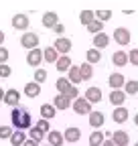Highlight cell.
Masks as SVG:
<instances>
[{
  "label": "cell",
  "instance_id": "4dcf8cb0",
  "mask_svg": "<svg viewBox=\"0 0 138 146\" xmlns=\"http://www.w3.org/2000/svg\"><path fill=\"white\" fill-rule=\"evenodd\" d=\"M104 136H106V134H102L100 130H96V132L90 136V146H102V144H104Z\"/></svg>",
  "mask_w": 138,
  "mask_h": 146
},
{
  "label": "cell",
  "instance_id": "f35d334b",
  "mask_svg": "<svg viewBox=\"0 0 138 146\" xmlns=\"http://www.w3.org/2000/svg\"><path fill=\"white\" fill-rule=\"evenodd\" d=\"M128 59H130L132 65H138V49H132V51L128 53Z\"/></svg>",
  "mask_w": 138,
  "mask_h": 146
},
{
  "label": "cell",
  "instance_id": "74e56055",
  "mask_svg": "<svg viewBox=\"0 0 138 146\" xmlns=\"http://www.w3.org/2000/svg\"><path fill=\"white\" fill-rule=\"evenodd\" d=\"M12 136V128L10 126H0V138H10Z\"/></svg>",
  "mask_w": 138,
  "mask_h": 146
},
{
  "label": "cell",
  "instance_id": "e0dca14e",
  "mask_svg": "<svg viewBox=\"0 0 138 146\" xmlns=\"http://www.w3.org/2000/svg\"><path fill=\"white\" fill-rule=\"evenodd\" d=\"M8 140H10V144H12V146H23V144H25V140H27V134H25V130H14V132H12V136H10Z\"/></svg>",
  "mask_w": 138,
  "mask_h": 146
},
{
  "label": "cell",
  "instance_id": "484cf974",
  "mask_svg": "<svg viewBox=\"0 0 138 146\" xmlns=\"http://www.w3.org/2000/svg\"><path fill=\"white\" fill-rule=\"evenodd\" d=\"M90 126H94L96 130L100 126H104V114L102 112H90Z\"/></svg>",
  "mask_w": 138,
  "mask_h": 146
},
{
  "label": "cell",
  "instance_id": "2e32d148",
  "mask_svg": "<svg viewBox=\"0 0 138 146\" xmlns=\"http://www.w3.org/2000/svg\"><path fill=\"white\" fill-rule=\"evenodd\" d=\"M55 49H57L61 55H67V53H69V49H71V41L65 39V36H59V39L55 41Z\"/></svg>",
  "mask_w": 138,
  "mask_h": 146
},
{
  "label": "cell",
  "instance_id": "b9f144b4",
  "mask_svg": "<svg viewBox=\"0 0 138 146\" xmlns=\"http://www.w3.org/2000/svg\"><path fill=\"white\" fill-rule=\"evenodd\" d=\"M8 61V51L4 47H0V63H6Z\"/></svg>",
  "mask_w": 138,
  "mask_h": 146
},
{
  "label": "cell",
  "instance_id": "6da1fadb",
  "mask_svg": "<svg viewBox=\"0 0 138 146\" xmlns=\"http://www.w3.org/2000/svg\"><path fill=\"white\" fill-rule=\"evenodd\" d=\"M10 120L16 130H31V112L23 106H14L10 112Z\"/></svg>",
  "mask_w": 138,
  "mask_h": 146
},
{
  "label": "cell",
  "instance_id": "7bdbcfd3",
  "mask_svg": "<svg viewBox=\"0 0 138 146\" xmlns=\"http://www.w3.org/2000/svg\"><path fill=\"white\" fill-rule=\"evenodd\" d=\"M53 31H55V33H57V35H63V33H65V27H63V25H61V23H57V25H55V27H53Z\"/></svg>",
  "mask_w": 138,
  "mask_h": 146
},
{
  "label": "cell",
  "instance_id": "7dc6e473",
  "mask_svg": "<svg viewBox=\"0 0 138 146\" xmlns=\"http://www.w3.org/2000/svg\"><path fill=\"white\" fill-rule=\"evenodd\" d=\"M2 43H4V33L0 31V45H2Z\"/></svg>",
  "mask_w": 138,
  "mask_h": 146
},
{
  "label": "cell",
  "instance_id": "ba28073f",
  "mask_svg": "<svg viewBox=\"0 0 138 146\" xmlns=\"http://www.w3.org/2000/svg\"><path fill=\"white\" fill-rule=\"evenodd\" d=\"M19 102H21V94H19V91H16L14 87L12 89H8L6 91V94H4V104H8V106H19Z\"/></svg>",
  "mask_w": 138,
  "mask_h": 146
},
{
  "label": "cell",
  "instance_id": "44dd1931",
  "mask_svg": "<svg viewBox=\"0 0 138 146\" xmlns=\"http://www.w3.org/2000/svg\"><path fill=\"white\" fill-rule=\"evenodd\" d=\"M47 140H49V144H51V146H61V144H63V140H65V136H63L61 132H57V130H51V132H49V136H47Z\"/></svg>",
  "mask_w": 138,
  "mask_h": 146
},
{
  "label": "cell",
  "instance_id": "bcb514c9",
  "mask_svg": "<svg viewBox=\"0 0 138 146\" xmlns=\"http://www.w3.org/2000/svg\"><path fill=\"white\" fill-rule=\"evenodd\" d=\"M4 94H6V91H4L2 87H0V102H4Z\"/></svg>",
  "mask_w": 138,
  "mask_h": 146
},
{
  "label": "cell",
  "instance_id": "836d02e7",
  "mask_svg": "<svg viewBox=\"0 0 138 146\" xmlns=\"http://www.w3.org/2000/svg\"><path fill=\"white\" fill-rule=\"evenodd\" d=\"M124 91L128 96H134V94H138V81H128V83H124Z\"/></svg>",
  "mask_w": 138,
  "mask_h": 146
},
{
  "label": "cell",
  "instance_id": "d4e9b609",
  "mask_svg": "<svg viewBox=\"0 0 138 146\" xmlns=\"http://www.w3.org/2000/svg\"><path fill=\"white\" fill-rule=\"evenodd\" d=\"M71 81H69V77H59L57 79V83H55V87L59 89V94H67L69 89H71Z\"/></svg>",
  "mask_w": 138,
  "mask_h": 146
},
{
  "label": "cell",
  "instance_id": "9c48e42d",
  "mask_svg": "<svg viewBox=\"0 0 138 146\" xmlns=\"http://www.w3.org/2000/svg\"><path fill=\"white\" fill-rule=\"evenodd\" d=\"M63 136H65V142H79L81 130H79V128H75V126H71V128H67V130L63 132Z\"/></svg>",
  "mask_w": 138,
  "mask_h": 146
},
{
  "label": "cell",
  "instance_id": "8fae6325",
  "mask_svg": "<svg viewBox=\"0 0 138 146\" xmlns=\"http://www.w3.org/2000/svg\"><path fill=\"white\" fill-rule=\"evenodd\" d=\"M67 77H69V81H71L73 85H77L79 81H83V77H81V69H79L77 65H71V67H69Z\"/></svg>",
  "mask_w": 138,
  "mask_h": 146
},
{
  "label": "cell",
  "instance_id": "d6986e66",
  "mask_svg": "<svg viewBox=\"0 0 138 146\" xmlns=\"http://www.w3.org/2000/svg\"><path fill=\"white\" fill-rule=\"evenodd\" d=\"M57 23H59L57 12H45V14H43V25H45L47 29H53Z\"/></svg>",
  "mask_w": 138,
  "mask_h": 146
},
{
  "label": "cell",
  "instance_id": "f907efd6",
  "mask_svg": "<svg viewBox=\"0 0 138 146\" xmlns=\"http://www.w3.org/2000/svg\"><path fill=\"white\" fill-rule=\"evenodd\" d=\"M47 146H51V144H47Z\"/></svg>",
  "mask_w": 138,
  "mask_h": 146
},
{
  "label": "cell",
  "instance_id": "681fc988",
  "mask_svg": "<svg viewBox=\"0 0 138 146\" xmlns=\"http://www.w3.org/2000/svg\"><path fill=\"white\" fill-rule=\"evenodd\" d=\"M136 146H138V142H136Z\"/></svg>",
  "mask_w": 138,
  "mask_h": 146
},
{
  "label": "cell",
  "instance_id": "f1b7e54d",
  "mask_svg": "<svg viewBox=\"0 0 138 146\" xmlns=\"http://www.w3.org/2000/svg\"><path fill=\"white\" fill-rule=\"evenodd\" d=\"M102 29H104V21H100V18H94V21L88 25V31H90L92 35H98V33H102Z\"/></svg>",
  "mask_w": 138,
  "mask_h": 146
},
{
  "label": "cell",
  "instance_id": "603a6c76",
  "mask_svg": "<svg viewBox=\"0 0 138 146\" xmlns=\"http://www.w3.org/2000/svg\"><path fill=\"white\" fill-rule=\"evenodd\" d=\"M43 55H45V61H47V63H55V61L59 59L61 53H59L55 47H47V49L43 51Z\"/></svg>",
  "mask_w": 138,
  "mask_h": 146
},
{
  "label": "cell",
  "instance_id": "60d3db41",
  "mask_svg": "<svg viewBox=\"0 0 138 146\" xmlns=\"http://www.w3.org/2000/svg\"><path fill=\"white\" fill-rule=\"evenodd\" d=\"M37 126H39V128H41V130H43V132H45V134H47V132H49V120H45V118H41V120H39V122H37Z\"/></svg>",
  "mask_w": 138,
  "mask_h": 146
},
{
  "label": "cell",
  "instance_id": "7a4b0ae2",
  "mask_svg": "<svg viewBox=\"0 0 138 146\" xmlns=\"http://www.w3.org/2000/svg\"><path fill=\"white\" fill-rule=\"evenodd\" d=\"M71 108H73V112L79 114V116H90L92 102H88V98H75L73 104H71Z\"/></svg>",
  "mask_w": 138,
  "mask_h": 146
},
{
  "label": "cell",
  "instance_id": "ab89813d",
  "mask_svg": "<svg viewBox=\"0 0 138 146\" xmlns=\"http://www.w3.org/2000/svg\"><path fill=\"white\" fill-rule=\"evenodd\" d=\"M65 96H67L69 100H75V98H79V89H77L75 85H71V89H69V91H67Z\"/></svg>",
  "mask_w": 138,
  "mask_h": 146
},
{
  "label": "cell",
  "instance_id": "4fadbf2b",
  "mask_svg": "<svg viewBox=\"0 0 138 146\" xmlns=\"http://www.w3.org/2000/svg\"><path fill=\"white\" fill-rule=\"evenodd\" d=\"M128 61H130V59H128V53H124V51H116V53L112 55V63H114L116 67H124Z\"/></svg>",
  "mask_w": 138,
  "mask_h": 146
},
{
  "label": "cell",
  "instance_id": "7402d4cb",
  "mask_svg": "<svg viewBox=\"0 0 138 146\" xmlns=\"http://www.w3.org/2000/svg\"><path fill=\"white\" fill-rule=\"evenodd\" d=\"M85 98H88V102H92V104H98L102 100V89L100 87H90L85 91Z\"/></svg>",
  "mask_w": 138,
  "mask_h": 146
},
{
  "label": "cell",
  "instance_id": "3957f363",
  "mask_svg": "<svg viewBox=\"0 0 138 146\" xmlns=\"http://www.w3.org/2000/svg\"><path fill=\"white\" fill-rule=\"evenodd\" d=\"M43 59H45V55H43V51H41L39 47H34V49H29V55H27V63H29L31 67H39V65L43 63Z\"/></svg>",
  "mask_w": 138,
  "mask_h": 146
},
{
  "label": "cell",
  "instance_id": "30bf717a",
  "mask_svg": "<svg viewBox=\"0 0 138 146\" xmlns=\"http://www.w3.org/2000/svg\"><path fill=\"white\" fill-rule=\"evenodd\" d=\"M124 102H126V91H122V89H112V94H110V104L122 106Z\"/></svg>",
  "mask_w": 138,
  "mask_h": 146
},
{
  "label": "cell",
  "instance_id": "d6a6232c",
  "mask_svg": "<svg viewBox=\"0 0 138 146\" xmlns=\"http://www.w3.org/2000/svg\"><path fill=\"white\" fill-rule=\"evenodd\" d=\"M31 138H33V140H37V142H41V140L45 138V132L41 130L39 126H31Z\"/></svg>",
  "mask_w": 138,
  "mask_h": 146
},
{
  "label": "cell",
  "instance_id": "5b68a950",
  "mask_svg": "<svg viewBox=\"0 0 138 146\" xmlns=\"http://www.w3.org/2000/svg\"><path fill=\"white\" fill-rule=\"evenodd\" d=\"M21 45L25 47V49H34L39 45V36L34 35V33H25L23 36H21Z\"/></svg>",
  "mask_w": 138,
  "mask_h": 146
},
{
  "label": "cell",
  "instance_id": "ee69618b",
  "mask_svg": "<svg viewBox=\"0 0 138 146\" xmlns=\"http://www.w3.org/2000/svg\"><path fill=\"white\" fill-rule=\"evenodd\" d=\"M23 146H39V142H37V140H33V138H27Z\"/></svg>",
  "mask_w": 138,
  "mask_h": 146
},
{
  "label": "cell",
  "instance_id": "8992f818",
  "mask_svg": "<svg viewBox=\"0 0 138 146\" xmlns=\"http://www.w3.org/2000/svg\"><path fill=\"white\" fill-rule=\"evenodd\" d=\"M29 25H31V23H29V16H27V14H23V12H21V14H14V16H12V27H14V29H19V31H27V29H29Z\"/></svg>",
  "mask_w": 138,
  "mask_h": 146
},
{
  "label": "cell",
  "instance_id": "7c38bea8",
  "mask_svg": "<svg viewBox=\"0 0 138 146\" xmlns=\"http://www.w3.org/2000/svg\"><path fill=\"white\" fill-rule=\"evenodd\" d=\"M53 104H55V108H57V110H67V108H71L73 100H69L65 94H59V96L53 100Z\"/></svg>",
  "mask_w": 138,
  "mask_h": 146
},
{
  "label": "cell",
  "instance_id": "1f68e13d",
  "mask_svg": "<svg viewBox=\"0 0 138 146\" xmlns=\"http://www.w3.org/2000/svg\"><path fill=\"white\" fill-rule=\"evenodd\" d=\"M79 69H81V77L83 79H92V75H94L92 63H83V65H79Z\"/></svg>",
  "mask_w": 138,
  "mask_h": 146
},
{
  "label": "cell",
  "instance_id": "f546056e",
  "mask_svg": "<svg viewBox=\"0 0 138 146\" xmlns=\"http://www.w3.org/2000/svg\"><path fill=\"white\" fill-rule=\"evenodd\" d=\"M94 18H96V12H94V10H83V12L79 14V21H81V25H85V27H88Z\"/></svg>",
  "mask_w": 138,
  "mask_h": 146
},
{
  "label": "cell",
  "instance_id": "ac0fdd59",
  "mask_svg": "<svg viewBox=\"0 0 138 146\" xmlns=\"http://www.w3.org/2000/svg\"><path fill=\"white\" fill-rule=\"evenodd\" d=\"M124 83H126V79H124L122 73H112V75H110V87H112V89L124 87Z\"/></svg>",
  "mask_w": 138,
  "mask_h": 146
},
{
  "label": "cell",
  "instance_id": "83f0119b",
  "mask_svg": "<svg viewBox=\"0 0 138 146\" xmlns=\"http://www.w3.org/2000/svg\"><path fill=\"white\" fill-rule=\"evenodd\" d=\"M85 59H88V63H98L100 59H102V53H100V49L98 47H94V49H90L88 53H85Z\"/></svg>",
  "mask_w": 138,
  "mask_h": 146
},
{
  "label": "cell",
  "instance_id": "8d00e7d4",
  "mask_svg": "<svg viewBox=\"0 0 138 146\" xmlns=\"http://www.w3.org/2000/svg\"><path fill=\"white\" fill-rule=\"evenodd\" d=\"M10 73H12V69L6 63H0V77H10Z\"/></svg>",
  "mask_w": 138,
  "mask_h": 146
},
{
  "label": "cell",
  "instance_id": "5bb4252c",
  "mask_svg": "<svg viewBox=\"0 0 138 146\" xmlns=\"http://www.w3.org/2000/svg\"><path fill=\"white\" fill-rule=\"evenodd\" d=\"M55 114H57L55 104H43V106H41V118L51 120V118H55Z\"/></svg>",
  "mask_w": 138,
  "mask_h": 146
},
{
  "label": "cell",
  "instance_id": "e575fe53",
  "mask_svg": "<svg viewBox=\"0 0 138 146\" xmlns=\"http://www.w3.org/2000/svg\"><path fill=\"white\" fill-rule=\"evenodd\" d=\"M34 81H37V83L47 81V71L45 69H37V71H34Z\"/></svg>",
  "mask_w": 138,
  "mask_h": 146
},
{
  "label": "cell",
  "instance_id": "d590c367",
  "mask_svg": "<svg viewBox=\"0 0 138 146\" xmlns=\"http://www.w3.org/2000/svg\"><path fill=\"white\" fill-rule=\"evenodd\" d=\"M96 18H100V21H110V18H112V10H98Z\"/></svg>",
  "mask_w": 138,
  "mask_h": 146
},
{
  "label": "cell",
  "instance_id": "cb8c5ba5",
  "mask_svg": "<svg viewBox=\"0 0 138 146\" xmlns=\"http://www.w3.org/2000/svg\"><path fill=\"white\" fill-rule=\"evenodd\" d=\"M55 67H57V71H69V67H71V59H69L67 55H59V59L55 61Z\"/></svg>",
  "mask_w": 138,
  "mask_h": 146
},
{
  "label": "cell",
  "instance_id": "c3c4849f",
  "mask_svg": "<svg viewBox=\"0 0 138 146\" xmlns=\"http://www.w3.org/2000/svg\"><path fill=\"white\" fill-rule=\"evenodd\" d=\"M134 124H136V126H138V114H136V116H134Z\"/></svg>",
  "mask_w": 138,
  "mask_h": 146
},
{
  "label": "cell",
  "instance_id": "4316f807",
  "mask_svg": "<svg viewBox=\"0 0 138 146\" xmlns=\"http://www.w3.org/2000/svg\"><path fill=\"white\" fill-rule=\"evenodd\" d=\"M108 43H110V36H108L106 33H98V35H96V39H94V45H96L98 49L108 47Z\"/></svg>",
  "mask_w": 138,
  "mask_h": 146
},
{
  "label": "cell",
  "instance_id": "9a60e30c",
  "mask_svg": "<svg viewBox=\"0 0 138 146\" xmlns=\"http://www.w3.org/2000/svg\"><path fill=\"white\" fill-rule=\"evenodd\" d=\"M112 140H114L118 146H128L130 136H128V132H124V130H118V132H114V134H112Z\"/></svg>",
  "mask_w": 138,
  "mask_h": 146
},
{
  "label": "cell",
  "instance_id": "f6af8a7d",
  "mask_svg": "<svg viewBox=\"0 0 138 146\" xmlns=\"http://www.w3.org/2000/svg\"><path fill=\"white\" fill-rule=\"evenodd\" d=\"M102 146H118V144H116V142H114V140L110 138V140H106V142H104Z\"/></svg>",
  "mask_w": 138,
  "mask_h": 146
},
{
  "label": "cell",
  "instance_id": "ffe728a7",
  "mask_svg": "<svg viewBox=\"0 0 138 146\" xmlns=\"http://www.w3.org/2000/svg\"><path fill=\"white\" fill-rule=\"evenodd\" d=\"M25 94H27L29 98H37V96L41 94V83H37V81L27 83V85H25Z\"/></svg>",
  "mask_w": 138,
  "mask_h": 146
},
{
  "label": "cell",
  "instance_id": "52a82bcc",
  "mask_svg": "<svg viewBox=\"0 0 138 146\" xmlns=\"http://www.w3.org/2000/svg\"><path fill=\"white\" fill-rule=\"evenodd\" d=\"M112 120H114L116 124L126 122V120H128V110H126L124 106H116V110L112 112Z\"/></svg>",
  "mask_w": 138,
  "mask_h": 146
},
{
  "label": "cell",
  "instance_id": "277c9868",
  "mask_svg": "<svg viewBox=\"0 0 138 146\" xmlns=\"http://www.w3.org/2000/svg\"><path fill=\"white\" fill-rule=\"evenodd\" d=\"M114 41H116L118 45H128V43H130V31L124 29V27L116 29V31H114Z\"/></svg>",
  "mask_w": 138,
  "mask_h": 146
}]
</instances>
